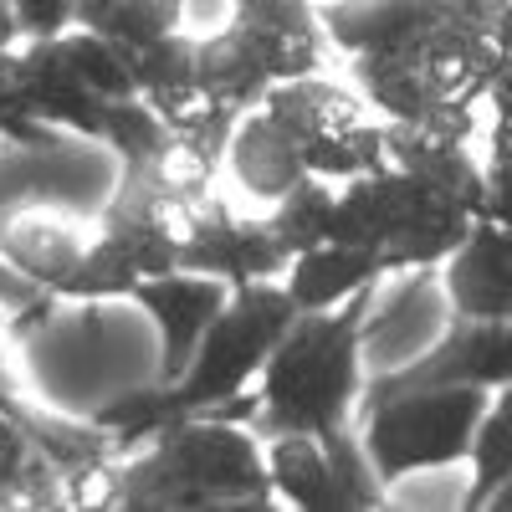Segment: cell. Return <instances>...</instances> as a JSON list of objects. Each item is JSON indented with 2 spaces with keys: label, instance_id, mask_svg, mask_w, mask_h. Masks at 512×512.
I'll use <instances>...</instances> for the list:
<instances>
[{
  "label": "cell",
  "instance_id": "24",
  "mask_svg": "<svg viewBox=\"0 0 512 512\" xmlns=\"http://www.w3.org/2000/svg\"><path fill=\"white\" fill-rule=\"evenodd\" d=\"M231 16H251V21H267L277 31H292L303 41H323L328 47V31L313 0H231Z\"/></svg>",
  "mask_w": 512,
  "mask_h": 512
},
{
  "label": "cell",
  "instance_id": "16",
  "mask_svg": "<svg viewBox=\"0 0 512 512\" xmlns=\"http://www.w3.org/2000/svg\"><path fill=\"white\" fill-rule=\"evenodd\" d=\"M384 277H390V272H384V262L374 251L323 241L313 251H297L277 282L287 287L297 313H318V308H338V303H349V297L379 287Z\"/></svg>",
  "mask_w": 512,
  "mask_h": 512
},
{
  "label": "cell",
  "instance_id": "7",
  "mask_svg": "<svg viewBox=\"0 0 512 512\" xmlns=\"http://www.w3.org/2000/svg\"><path fill=\"white\" fill-rule=\"evenodd\" d=\"M492 390H415L400 400H384L359 415V441L384 482H405L420 472L461 466L472 451V431L487 410Z\"/></svg>",
  "mask_w": 512,
  "mask_h": 512
},
{
  "label": "cell",
  "instance_id": "33",
  "mask_svg": "<svg viewBox=\"0 0 512 512\" xmlns=\"http://www.w3.org/2000/svg\"><path fill=\"white\" fill-rule=\"evenodd\" d=\"M507 246H512V231H507Z\"/></svg>",
  "mask_w": 512,
  "mask_h": 512
},
{
  "label": "cell",
  "instance_id": "34",
  "mask_svg": "<svg viewBox=\"0 0 512 512\" xmlns=\"http://www.w3.org/2000/svg\"><path fill=\"white\" fill-rule=\"evenodd\" d=\"M0 144H6V139H0Z\"/></svg>",
  "mask_w": 512,
  "mask_h": 512
},
{
  "label": "cell",
  "instance_id": "6",
  "mask_svg": "<svg viewBox=\"0 0 512 512\" xmlns=\"http://www.w3.org/2000/svg\"><path fill=\"white\" fill-rule=\"evenodd\" d=\"M262 108L287 128L308 175L344 185L384 164V118H374L364 93L344 88V82H333L323 72L277 82L262 98Z\"/></svg>",
  "mask_w": 512,
  "mask_h": 512
},
{
  "label": "cell",
  "instance_id": "29",
  "mask_svg": "<svg viewBox=\"0 0 512 512\" xmlns=\"http://www.w3.org/2000/svg\"><path fill=\"white\" fill-rule=\"evenodd\" d=\"M482 175H487V210L482 216L497 221L502 231H512V159H482Z\"/></svg>",
  "mask_w": 512,
  "mask_h": 512
},
{
  "label": "cell",
  "instance_id": "11",
  "mask_svg": "<svg viewBox=\"0 0 512 512\" xmlns=\"http://www.w3.org/2000/svg\"><path fill=\"white\" fill-rule=\"evenodd\" d=\"M226 297H231V282L205 277V272H185V267L164 272V277H144L134 287L128 303H139L154 318V328H159V384L185 374V364L195 359L205 328L216 323V313L226 308Z\"/></svg>",
  "mask_w": 512,
  "mask_h": 512
},
{
  "label": "cell",
  "instance_id": "30",
  "mask_svg": "<svg viewBox=\"0 0 512 512\" xmlns=\"http://www.w3.org/2000/svg\"><path fill=\"white\" fill-rule=\"evenodd\" d=\"M26 41V31H21V16H16V6L11 0H0V57H11L16 47Z\"/></svg>",
  "mask_w": 512,
  "mask_h": 512
},
{
  "label": "cell",
  "instance_id": "13",
  "mask_svg": "<svg viewBox=\"0 0 512 512\" xmlns=\"http://www.w3.org/2000/svg\"><path fill=\"white\" fill-rule=\"evenodd\" d=\"M88 246H93L88 226L72 221L67 210L21 205V210H6V216H0V256H6L26 282H36L41 292H52V297L62 292L72 267L88 256Z\"/></svg>",
  "mask_w": 512,
  "mask_h": 512
},
{
  "label": "cell",
  "instance_id": "25",
  "mask_svg": "<svg viewBox=\"0 0 512 512\" xmlns=\"http://www.w3.org/2000/svg\"><path fill=\"white\" fill-rule=\"evenodd\" d=\"M0 139H11V144H47L52 139V128L41 118H31V108L16 88L11 57H0Z\"/></svg>",
  "mask_w": 512,
  "mask_h": 512
},
{
  "label": "cell",
  "instance_id": "18",
  "mask_svg": "<svg viewBox=\"0 0 512 512\" xmlns=\"http://www.w3.org/2000/svg\"><path fill=\"white\" fill-rule=\"evenodd\" d=\"M72 26L118 41L123 52H144L185 31V0H72Z\"/></svg>",
  "mask_w": 512,
  "mask_h": 512
},
{
  "label": "cell",
  "instance_id": "4",
  "mask_svg": "<svg viewBox=\"0 0 512 512\" xmlns=\"http://www.w3.org/2000/svg\"><path fill=\"white\" fill-rule=\"evenodd\" d=\"M374 292H359L338 308L297 313L292 328L277 338L272 359L256 374V436H323L333 425H349L359 390H364V323Z\"/></svg>",
  "mask_w": 512,
  "mask_h": 512
},
{
  "label": "cell",
  "instance_id": "1",
  "mask_svg": "<svg viewBox=\"0 0 512 512\" xmlns=\"http://www.w3.org/2000/svg\"><path fill=\"white\" fill-rule=\"evenodd\" d=\"M328 47L379 118L477 113L497 72V0H328Z\"/></svg>",
  "mask_w": 512,
  "mask_h": 512
},
{
  "label": "cell",
  "instance_id": "17",
  "mask_svg": "<svg viewBox=\"0 0 512 512\" xmlns=\"http://www.w3.org/2000/svg\"><path fill=\"white\" fill-rule=\"evenodd\" d=\"M267 477L277 502L297 507V512H344V492L333 482V466L318 436H267Z\"/></svg>",
  "mask_w": 512,
  "mask_h": 512
},
{
  "label": "cell",
  "instance_id": "28",
  "mask_svg": "<svg viewBox=\"0 0 512 512\" xmlns=\"http://www.w3.org/2000/svg\"><path fill=\"white\" fill-rule=\"evenodd\" d=\"M11 6L21 16V31L36 36V41L72 31V0H11Z\"/></svg>",
  "mask_w": 512,
  "mask_h": 512
},
{
  "label": "cell",
  "instance_id": "21",
  "mask_svg": "<svg viewBox=\"0 0 512 512\" xmlns=\"http://www.w3.org/2000/svg\"><path fill=\"white\" fill-rule=\"evenodd\" d=\"M333 210H338V185L323 175H303L282 200L267 205V226L287 246V256H297L333 236Z\"/></svg>",
  "mask_w": 512,
  "mask_h": 512
},
{
  "label": "cell",
  "instance_id": "3",
  "mask_svg": "<svg viewBox=\"0 0 512 512\" xmlns=\"http://www.w3.org/2000/svg\"><path fill=\"white\" fill-rule=\"evenodd\" d=\"M267 446L241 420L226 415H180L118 456L113 507L154 512H226V507H272Z\"/></svg>",
  "mask_w": 512,
  "mask_h": 512
},
{
  "label": "cell",
  "instance_id": "9",
  "mask_svg": "<svg viewBox=\"0 0 512 512\" xmlns=\"http://www.w3.org/2000/svg\"><path fill=\"white\" fill-rule=\"evenodd\" d=\"M287 262L292 256L272 236L267 216H241V210H231L226 200H216V190L195 205L185 246H180L185 272H205V277H221L231 287H246V282L282 277Z\"/></svg>",
  "mask_w": 512,
  "mask_h": 512
},
{
  "label": "cell",
  "instance_id": "8",
  "mask_svg": "<svg viewBox=\"0 0 512 512\" xmlns=\"http://www.w3.org/2000/svg\"><path fill=\"white\" fill-rule=\"evenodd\" d=\"M512 384V318H456L420 359L364 379L354 420L415 390H502Z\"/></svg>",
  "mask_w": 512,
  "mask_h": 512
},
{
  "label": "cell",
  "instance_id": "32",
  "mask_svg": "<svg viewBox=\"0 0 512 512\" xmlns=\"http://www.w3.org/2000/svg\"><path fill=\"white\" fill-rule=\"evenodd\" d=\"M487 507H492V512H512V477L492 492V502H487Z\"/></svg>",
  "mask_w": 512,
  "mask_h": 512
},
{
  "label": "cell",
  "instance_id": "27",
  "mask_svg": "<svg viewBox=\"0 0 512 512\" xmlns=\"http://www.w3.org/2000/svg\"><path fill=\"white\" fill-rule=\"evenodd\" d=\"M492 118H512V0H497V72L487 88Z\"/></svg>",
  "mask_w": 512,
  "mask_h": 512
},
{
  "label": "cell",
  "instance_id": "31",
  "mask_svg": "<svg viewBox=\"0 0 512 512\" xmlns=\"http://www.w3.org/2000/svg\"><path fill=\"white\" fill-rule=\"evenodd\" d=\"M16 395H26V390H21V379H16V364H11L6 338H0V405H6V400H16Z\"/></svg>",
  "mask_w": 512,
  "mask_h": 512
},
{
  "label": "cell",
  "instance_id": "15",
  "mask_svg": "<svg viewBox=\"0 0 512 512\" xmlns=\"http://www.w3.org/2000/svg\"><path fill=\"white\" fill-rule=\"evenodd\" d=\"M226 169H231V180L241 185V195L262 200V205L282 200L297 180L308 175L297 144L287 139V128L267 108H251V113L236 118L231 144H226Z\"/></svg>",
  "mask_w": 512,
  "mask_h": 512
},
{
  "label": "cell",
  "instance_id": "14",
  "mask_svg": "<svg viewBox=\"0 0 512 512\" xmlns=\"http://www.w3.org/2000/svg\"><path fill=\"white\" fill-rule=\"evenodd\" d=\"M441 292L456 318H512V246L497 221H472L466 241L441 262Z\"/></svg>",
  "mask_w": 512,
  "mask_h": 512
},
{
  "label": "cell",
  "instance_id": "10",
  "mask_svg": "<svg viewBox=\"0 0 512 512\" xmlns=\"http://www.w3.org/2000/svg\"><path fill=\"white\" fill-rule=\"evenodd\" d=\"M477 144V113H456V118H425V123H400L384 118V159L420 175L425 185L446 190L461 200L472 216L487 210V175H482V154Z\"/></svg>",
  "mask_w": 512,
  "mask_h": 512
},
{
  "label": "cell",
  "instance_id": "12",
  "mask_svg": "<svg viewBox=\"0 0 512 512\" xmlns=\"http://www.w3.org/2000/svg\"><path fill=\"white\" fill-rule=\"evenodd\" d=\"M11 72H16V88L31 118H41L47 128H72V134L103 144V98L77 77L62 36H47V41L26 36L11 52Z\"/></svg>",
  "mask_w": 512,
  "mask_h": 512
},
{
  "label": "cell",
  "instance_id": "5",
  "mask_svg": "<svg viewBox=\"0 0 512 512\" xmlns=\"http://www.w3.org/2000/svg\"><path fill=\"white\" fill-rule=\"evenodd\" d=\"M472 210L451 200L446 190L425 185L410 169L384 159L369 175H354L338 185L333 210V236L338 246H364L374 251L384 272H425L441 267L446 256L472 231Z\"/></svg>",
  "mask_w": 512,
  "mask_h": 512
},
{
  "label": "cell",
  "instance_id": "2",
  "mask_svg": "<svg viewBox=\"0 0 512 512\" xmlns=\"http://www.w3.org/2000/svg\"><path fill=\"white\" fill-rule=\"evenodd\" d=\"M292 318H297V308H292V297L277 277L231 287L226 308L205 328L200 349H195V359L185 364L180 379H169V384L154 379L139 395H118L93 420L118 436L123 456L134 446H144L159 425L180 420V415H226V420L251 425V415H256V374H262V364L272 359L277 338L292 328Z\"/></svg>",
  "mask_w": 512,
  "mask_h": 512
},
{
  "label": "cell",
  "instance_id": "22",
  "mask_svg": "<svg viewBox=\"0 0 512 512\" xmlns=\"http://www.w3.org/2000/svg\"><path fill=\"white\" fill-rule=\"evenodd\" d=\"M103 144L118 154L123 169H154L180 149L175 139H169V128L159 123V113L139 93L103 103Z\"/></svg>",
  "mask_w": 512,
  "mask_h": 512
},
{
  "label": "cell",
  "instance_id": "26",
  "mask_svg": "<svg viewBox=\"0 0 512 512\" xmlns=\"http://www.w3.org/2000/svg\"><path fill=\"white\" fill-rule=\"evenodd\" d=\"M52 303H57L52 292H41L36 282H26V277L6 262V256H0V308L16 318V333L31 328V323H41V313H52Z\"/></svg>",
  "mask_w": 512,
  "mask_h": 512
},
{
  "label": "cell",
  "instance_id": "23",
  "mask_svg": "<svg viewBox=\"0 0 512 512\" xmlns=\"http://www.w3.org/2000/svg\"><path fill=\"white\" fill-rule=\"evenodd\" d=\"M62 47H67L77 77L88 82V88H93L103 103H108V98H134V93H139V88H134V62H128V52L118 47V41L72 26V31H62Z\"/></svg>",
  "mask_w": 512,
  "mask_h": 512
},
{
  "label": "cell",
  "instance_id": "20",
  "mask_svg": "<svg viewBox=\"0 0 512 512\" xmlns=\"http://www.w3.org/2000/svg\"><path fill=\"white\" fill-rule=\"evenodd\" d=\"M466 472H472V482H466L461 507L487 512L492 492L512 477V384L487 395V410L472 431V451H466Z\"/></svg>",
  "mask_w": 512,
  "mask_h": 512
},
{
  "label": "cell",
  "instance_id": "19",
  "mask_svg": "<svg viewBox=\"0 0 512 512\" xmlns=\"http://www.w3.org/2000/svg\"><path fill=\"white\" fill-rule=\"evenodd\" d=\"M0 507H67L62 472L6 410H0Z\"/></svg>",
  "mask_w": 512,
  "mask_h": 512
}]
</instances>
